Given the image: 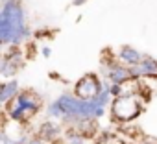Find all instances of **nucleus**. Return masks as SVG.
I'll list each match as a JSON object with an SVG mask.
<instances>
[{"instance_id": "f257e3e1", "label": "nucleus", "mask_w": 157, "mask_h": 144, "mask_svg": "<svg viewBox=\"0 0 157 144\" xmlns=\"http://www.w3.org/2000/svg\"><path fill=\"white\" fill-rule=\"evenodd\" d=\"M104 80V78H102ZM111 104L109 94V81L104 80V91L94 100H80L70 93H63L46 107V116L50 120H63L68 126L83 120H98L105 115V109Z\"/></svg>"}, {"instance_id": "f03ea898", "label": "nucleus", "mask_w": 157, "mask_h": 144, "mask_svg": "<svg viewBox=\"0 0 157 144\" xmlns=\"http://www.w3.org/2000/svg\"><path fill=\"white\" fill-rule=\"evenodd\" d=\"M41 111V98L33 91H19L15 100L6 105V115L11 122L26 124Z\"/></svg>"}, {"instance_id": "7ed1b4c3", "label": "nucleus", "mask_w": 157, "mask_h": 144, "mask_svg": "<svg viewBox=\"0 0 157 144\" xmlns=\"http://www.w3.org/2000/svg\"><path fill=\"white\" fill-rule=\"evenodd\" d=\"M111 116L117 122H131L142 113V104L137 96H120L115 98L111 104Z\"/></svg>"}, {"instance_id": "20e7f679", "label": "nucleus", "mask_w": 157, "mask_h": 144, "mask_svg": "<svg viewBox=\"0 0 157 144\" xmlns=\"http://www.w3.org/2000/svg\"><path fill=\"white\" fill-rule=\"evenodd\" d=\"M102 70H104V80L113 85H126L129 81H135L131 78L129 66L118 63L115 57L105 59V55H102Z\"/></svg>"}, {"instance_id": "39448f33", "label": "nucleus", "mask_w": 157, "mask_h": 144, "mask_svg": "<svg viewBox=\"0 0 157 144\" xmlns=\"http://www.w3.org/2000/svg\"><path fill=\"white\" fill-rule=\"evenodd\" d=\"M104 91V80L96 74H85L74 85V96L80 100H94Z\"/></svg>"}, {"instance_id": "423d86ee", "label": "nucleus", "mask_w": 157, "mask_h": 144, "mask_svg": "<svg viewBox=\"0 0 157 144\" xmlns=\"http://www.w3.org/2000/svg\"><path fill=\"white\" fill-rule=\"evenodd\" d=\"M24 66V54L19 46H11L8 52L0 55V76L2 78H11Z\"/></svg>"}, {"instance_id": "0eeeda50", "label": "nucleus", "mask_w": 157, "mask_h": 144, "mask_svg": "<svg viewBox=\"0 0 157 144\" xmlns=\"http://www.w3.org/2000/svg\"><path fill=\"white\" fill-rule=\"evenodd\" d=\"M129 70H131V78L135 81H139L142 78H157V59L144 55L142 61L137 66H131Z\"/></svg>"}, {"instance_id": "6e6552de", "label": "nucleus", "mask_w": 157, "mask_h": 144, "mask_svg": "<svg viewBox=\"0 0 157 144\" xmlns=\"http://www.w3.org/2000/svg\"><path fill=\"white\" fill-rule=\"evenodd\" d=\"M61 133H63V127L56 120H50V118L41 122L37 127V137L41 140H44L46 144H54V142L61 140Z\"/></svg>"}, {"instance_id": "1a4fd4ad", "label": "nucleus", "mask_w": 157, "mask_h": 144, "mask_svg": "<svg viewBox=\"0 0 157 144\" xmlns=\"http://www.w3.org/2000/svg\"><path fill=\"white\" fill-rule=\"evenodd\" d=\"M142 57H144V54H140L137 48H133V46H129V44H124V46H120L118 48V52H117V59H118V63H122V65H126V66H137L140 61H142Z\"/></svg>"}, {"instance_id": "9d476101", "label": "nucleus", "mask_w": 157, "mask_h": 144, "mask_svg": "<svg viewBox=\"0 0 157 144\" xmlns=\"http://www.w3.org/2000/svg\"><path fill=\"white\" fill-rule=\"evenodd\" d=\"M21 91V85L19 81L13 78V80H6V81H0V107H6L8 104H11L15 100V96L19 94Z\"/></svg>"}, {"instance_id": "9b49d317", "label": "nucleus", "mask_w": 157, "mask_h": 144, "mask_svg": "<svg viewBox=\"0 0 157 144\" xmlns=\"http://www.w3.org/2000/svg\"><path fill=\"white\" fill-rule=\"evenodd\" d=\"M63 142L65 144H87V137L82 135V133H78V131H74V129H67Z\"/></svg>"}, {"instance_id": "f8f14e48", "label": "nucleus", "mask_w": 157, "mask_h": 144, "mask_svg": "<svg viewBox=\"0 0 157 144\" xmlns=\"http://www.w3.org/2000/svg\"><path fill=\"white\" fill-rule=\"evenodd\" d=\"M109 94H111L113 100H115V98H120V96H122V85H113V83H109Z\"/></svg>"}, {"instance_id": "ddd939ff", "label": "nucleus", "mask_w": 157, "mask_h": 144, "mask_svg": "<svg viewBox=\"0 0 157 144\" xmlns=\"http://www.w3.org/2000/svg\"><path fill=\"white\" fill-rule=\"evenodd\" d=\"M33 37H37V39L52 37V32H48V30H37V32H33Z\"/></svg>"}, {"instance_id": "4468645a", "label": "nucleus", "mask_w": 157, "mask_h": 144, "mask_svg": "<svg viewBox=\"0 0 157 144\" xmlns=\"http://www.w3.org/2000/svg\"><path fill=\"white\" fill-rule=\"evenodd\" d=\"M26 144H46V142H44V140H41L37 135H33V137H30V138L26 140Z\"/></svg>"}, {"instance_id": "2eb2a0df", "label": "nucleus", "mask_w": 157, "mask_h": 144, "mask_svg": "<svg viewBox=\"0 0 157 144\" xmlns=\"http://www.w3.org/2000/svg\"><path fill=\"white\" fill-rule=\"evenodd\" d=\"M41 55H43V57H50V55H52V48L46 46V44L41 46Z\"/></svg>"}, {"instance_id": "dca6fc26", "label": "nucleus", "mask_w": 157, "mask_h": 144, "mask_svg": "<svg viewBox=\"0 0 157 144\" xmlns=\"http://www.w3.org/2000/svg\"><path fill=\"white\" fill-rule=\"evenodd\" d=\"M87 2H89V0H70V4L76 6V8H78V6H83V4H87Z\"/></svg>"}, {"instance_id": "f3484780", "label": "nucleus", "mask_w": 157, "mask_h": 144, "mask_svg": "<svg viewBox=\"0 0 157 144\" xmlns=\"http://www.w3.org/2000/svg\"><path fill=\"white\" fill-rule=\"evenodd\" d=\"M4 46H6V44H4L2 41H0V55H2V54H4Z\"/></svg>"}, {"instance_id": "a211bd4d", "label": "nucleus", "mask_w": 157, "mask_h": 144, "mask_svg": "<svg viewBox=\"0 0 157 144\" xmlns=\"http://www.w3.org/2000/svg\"><path fill=\"white\" fill-rule=\"evenodd\" d=\"M54 144H65V142H63V138H61V140H57V142H54Z\"/></svg>"}]
</instances>
